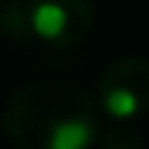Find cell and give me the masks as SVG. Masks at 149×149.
<instances>
[{"label":"cell","mask_w":149,"mask_h":149,"mask_svg":"<svg viewBox=\"0 0 149 149\" xmlns=\"http://www.w3.org/2000/svg\"><path fill=\"white\" fill-rule=\"evenodd\" d=\"M100 105L117 123H129L149 111V58H114L97 82Z\"/></svg>","instance_id":"3"},{"label":"cell","mask_w":149,"mask_h":149,"mask_svg":"<svg viewBox=\"0 0 149 149\" xmlns=\"http://www.w3.org/2000/svg\"><path fill=\"white\" fill-rule=\"evenodd\" d=\"M100 149H146V143L129 123H114L100 134Z\"/></svg>","instance_id":"4"},{"label":"cell","mask_w":149,"mask_h":149,"mask_svg":"<svg viewBox=\"0 0 149 149\" xmlns=\"http://www.w3.org/2000/svg\"><path fill=\"white\" fill-rule=\"evenodd\" d=\"M3 129L15 149H91L100 108L76 85L29 82L9 100Z\"/></svg>","instance_id":"1"},{"label":"cell","mask_w":149,"mask_h":149,"mask_svg":"<svg viewBox=\"0 0 149 149\" xmlns=\"http://www.w3.org/2000/svg\"><path fill=\"white\" fill-rule=\"evenodd\" d=\"M3 26L15 38H38L64 50L85 41L94 26L91 0H6Z\"/></svg>","instance_id":"2"}]
</instances>
